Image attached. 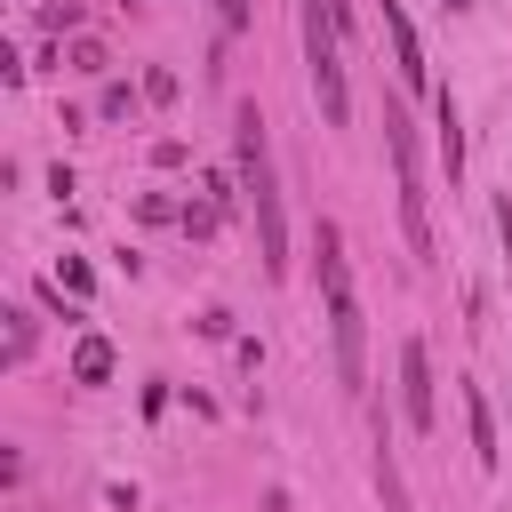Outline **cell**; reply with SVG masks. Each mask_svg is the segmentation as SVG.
I'll list each match as a JSON object with an SVG mask.
<instances>
[{"label":"cell","mask_w":512,"mask_h":512,"mask_svg":"<svg viewBox=\"0 0 512 512\" xmlns=\"http://www.w3.org/2000/svg\"><path fill=\"white\" fill-rule=\"evenodd\" d=\"M112 56H104V40H72V72H104Z\"/></svg>","instance_id":"12"},{"label":"cell","mask_w":512,"mask_h":512,"mask_svg":"<svg viewBox=\"0 0 512 512\" xmlns=\"http://www.w3.org/2000/svg\"><path fill=\"white\" fill-rule=\"evenodd\" d=\"M320 296H328V336H336V384L344 392H368V320H360V296H352L344 232L336 224H320Z\"/></svg>","instance_id":"2"},{"label":"cell","mask_w":512,"mask_h":512,"mask_svg":"<svg viewBox=\"0 0 512 512\" xmlns=\"http://www.w3.org/2000/svg\"><path fill=\"white\" fill-rule=\"evenodd\" d=\"M8 320V368H24L32 360V312H0Z\"/></svg>","instance_id":"10"},{"label":"cell","mask_w":512,"mask_h":512,"mask_svg":"<svg viewBox=\"0 0 512 512\" xmlns=\"http://www.w3.org/2000/svg\"><path fill=\"white\" fill-rule=\"evenodd\" d=\"M216 16H224V32H248L256 24V0H216Z\"/></svg>","instance_id":"15"},{"label":"cell","mask_w":512,"mask_h":512,"mask_svg":"<svg viewBox=\"0 0 512 512\" xmlns=\"http://www.w3.org/2000/svg\"><path fill=\"white\" fill-rule=\"evenodd\" d=\"M400 416H408V432H432V352H424V336L400 344Z\"/></svg>","instance_id":"5"},{"label":"cell","mask_w":512,"mask_h":512,"mask_svg":"<svg viewBox=\"0 0 512 512\" xmlns=\"http://www.w3.org/2000/svg\"><path fill=\"white\" fill-rule=\"evenodd\" d=\"M56 288H72V296H88L96 280H88V264H80V256H64V264H56Z\"/></svg>","instance_id":"14"},{"label":"cell","mask_w":512,"mask_h":512,"mask_svg":"<svg viewBox=\"0 0 512 512\" xmlns=\"http://www.w3.org/2000/svg\"><path fill=\"white\" fill-rule=\"evenodd\" d=\"M440 152H448V176L464 168V128H456V104L440 96Z\"/></svg>","instance_id":"9"},{"label":"cell","mask_w":512,"mask_h":512,"mask_svg":"<svg viewBox=\"0 0 512 512\" xmlns=\"http://www.w3.org/2000/svg\"><path fill=\"white\" fill-rule=\"evenodd\" d=\"M464 424H472V456L496 472V464H504V448H496V416H488V392H480V384H464Z\"/></svg>","instance_id":"7"},{"label":"cell","mask_w":512,"mask_h":512,"mask_svg":"<svg viewBox=\"0 0 512 512\" xmlns=\"http://www.w3.org/2000/svg\"><path fill=\"white\" fill-rule=\"evenodd\" d=\"M440 8H472V0H440Z\"/></svg>","instance_id":"17"},{"label":"cell","mask_w":512,"mask_h":512,"mask_svg":"<svg viewBox=\"0 0 512 512\" xmlns=\"http://www.w3.org/2000/svg\"><path fill=\"white\" fill-rule=\"evenodd\" d=\"M72 376H80V384H104V376H112V344H104V336H80V344H72Z\"/></svg>","instance_id":"8"},{"label":"cell","mask_w":512,"mask_h":512,"mask_svg":"<svg viewBox=\"0 0 512 512\" xmlns=\"http://www.w3.org/2000/svg\"><path fill=\"white\" fill-rule=\"evenodd\" d=\"M384 152H392V184H400V232L416 256H432V200H424V168H416V128L400 104H384Z\"/></svg>","instance_id":"3"},{"label":"cell","mask_w":512,"mask_h":512,"mask_svg":"<svg viewBox=\"0 0 512 512\" xmlns=\"http://www.w3.org/2000/svg\"><path fill=\"white\" fill-rule=\"evenodd\" d=\"M176 224H184V232H192V240H208V232H216V200H200V208H184V216H176Z\"/></svg>","instance_id":"13"},{"label":"cell","mask_w":512,"mask_h":512,"mask_svg":"<svg viewBox=\"0 0 512 512\" xmlns=\"http://www.w3.org/2000/svg\"><path fill=\"white\" fill-rule=\"evenodd\" d=\"M320 8H328V16H336V32H344V24H352V0H320Z\"/></svg>","instance_id":"16"},{"label":"cell","mask_w":512,"mask_h":512,"mask_svg":"<svg viewBox=\"0 0 512 512\" xmlns=\"http://www.w3.org/2000/svg\"><path fill=\"white\" fill-rule=\"evenodd\" d=\"M232 144H240V192H248V208H256V256H264V272L280 280V272H288V224H280V184H272V144H264V112H256V104H240Z\"/></svg>","instance_id":"1"},{"label":"cell","mask_w":512,"mask_h":512,"mask_svg":"<svg viewBox=\"0 0 512 512\" xmlns=\"http://www.w3.org/2000/svg\"><path fill=\"white\" fill-rule=\"evenodd\" d=\"M376 488H384V504H392V512H408V488H400V472H392V456H376Z\"/></svg>","instance_id":"11"},{"label":"cell","mask_w":512,"mask_h":512,"mask_svg":"<svg viewBox=\"0 0 512 512\" xmlns=\"http://www.w3.org/2000/svg\"><path fill=\"white\" fill-rule=\"evenodd\" d=\"M304 72H312V96H320V120L344 128L352 120V88H344V48H336V16L320 0H304Z\"/></svg>","instance_id":"4"},{"label":"cell","mask_w":512,"mask_h":512,"mask_svg":"<svg viewBox=\"0 0 512 512\" xmlns=\"http://www.w3.org/2000/svg\"><path fill=\"white\" fill-rule=\"evenodd\" d=\"M384 40H392V64H400V88H424V48H416V32L392 0H384Z\"/></svg>","instance_id":"6"}]
</instances>
